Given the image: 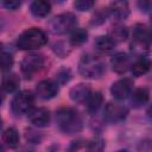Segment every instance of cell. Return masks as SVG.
<instances>
[{
	"label": "cell",
	"mask_w": 152,
	"mask_h": 152,
	"mask_svg": "<svg viewBox=\"0 0 152 152\" xmlns=\"http://www.w3.org/2000/svg\"><path fill=\"white\" fill-rule=\"evenodd\" d=\"M58 128L65 134H75L83 127L82 115L71 107H62L55 115Z\"/></svg>",
	"instance_id": "6da1fadb"
},
{
	"label": "cell",
	"mask_w": 152,
	"mask_h": 152,
	"mask_svg": "<svg viewBox=\"0 0 152 152\" xmlns=\"http://www.w3.org/2000/svg\"><path fill=\"white\" fill-rule=\"evenodd\" d=\"M48 43L46 33L38 27H30L21 32L17 38V48L21 51H34Z\"/></svg>",
	"instance_id": "7a4b0ae2"
},
{
	"label": "cell",
	"mask_w": 152,
	"mask_h": 152,
	"mask_svg": "<svg viewBox=\"0 0 152 152\" xmlns=\"http://www.w3.org/2000/svg\"><path fill=\"white\" fill-rule=\"evenodd\" d=\"M106 71L104 62L96 55L86 53L80 58L78 62V72L84 78L96 80L100 78Z\"/></svg>",
	"instance_id": "3957f363"
},
{
	"label": "cell",
	"mask_w": 152,
	"mask_h": 152,
	"mask_svg": "<svg viewBox=\"0 0 152 152\" xmlns=\"http://www.w3.org/2000/svg\"><path fill=\"white\" fill-rule=\"evenodd\" d=\"M131 51L135 56H145L151 46V32L145 24H137L132 30Z\"/></svg>",
	"instance_id": "277c9868"
},
{
	"label": "cell",
	"mask_w": 152,
	"mask_h": 152,
	"mask_svg": "<svg viewBox=\"0 0 152 152\" xmlns=\"http://www.w3.org/2000/svg\"><path fill=\"white\" fill-rule=\"evenodd\" d=\"M77 26V17L74 13L65 12L53 17L49 23V28L55 34H65Z\"/></svg>",
	"instance_id": "5b68a950"
},
{
	"label": "cell",
	"mask_w": 152,
	"mask_h": 152,
	"mask_svg": "<svg viewBox=\"0 0 152 152\" xmlns=\"http://www.w3.org/2000/svg\"><path fill=\"white\" fill-rule=\"evenodd\" d=\"M34 107V95L30 90H21L14 95L11 102V109L15 115L28 114Z\"/></svg>",
	"instance_id": "8992f818"
},
{
	"label": "cell",
	"mask_w": 152,
	"mask_h": 152,
	"mask_svg": "<svg viewBox=\"0 0 152 152\" xmlns=\"http://www.w3.org/2000/svg\"><path fill=\"white\" fill-rule=\"evenodd\" d=\"M44 64H45V59L43 55L31 52L21 59L20 69H21L23 75L26 78H31L34 74L39 72L44 68Z\"/></svg>",
	"instance_id": "52a82bcc"
},
{
	"label": "cell",
	"mask_w": 152,
	"mask_h": 152,
	"mask_svg": "<svg viewBox=\"0 0 152 152\" xmlns=\"http://www.w3.org/2000/svg\"><path fill=\"white\" fill-rule=\"evenodd\" d=\"M128 115V108L119 102H108L103 109L104 120L112 124L124 121Z\"/></svg>",
	"instance_id": "ba28073f"
},
{
	"label": "cell",
	"mask_w": 152,
	"mask_h": 152,
	"mask_svg": "<svg viewBox=\"0 0 152 152\" xmlns=\"http://www.w3.org/2000/svg\"><path fill=\"white\" fill-rule=\"evenodd\" d=\"M133 89H134L133 81L131 78H128V77H124V78H120V80L115 81L112 84L110 94L115 100L122 101L125 99H128V96L131 95Z\"/></svg>",
	"instance_id": "9c48e42d"
},
{
	"label": "cell",
	"mask_w": 152,
	"mask_h": 152,
	"mask_svg": "<svg viewBox=\"0 0 152 152\" xmlns=\"http://www.w3.org/2000/svg\"><path fill=\"white\" fill-rule=\"evenodd\" d=\"M59 93V84L53 80H42L36 86V94L43 100H51Z\"/></svg>",
	"instance_id": "30bf717a"
},
{
	"label": "cell",
	"mask_w": 152,
	"mask_h": 152,
	"mask_svg": "<svg viewBox=\"0 0 152 152\" xmlns=\"http://www.w3.org/2000/svg\"><path fill=\"white\" fill-rule=\"evenodd\" d=\"M108 17H110L115 23H121L127 19L129 14V6L126 0H115L107 8Z\"/></svg>",
	"instance_id": "8fae6325"
},
{
	"label": "cell",
	"mask_w": 152,
	"mask_h": 152,
	"mask_svg": "<svg viewBox=\"0 0 152 152\" xmlns=\"http://www.w3.org/2000/svg\"><path fill=\"white\" fill-rule=\"evenodd\" d=\"M31 124L37 127V128H43V127H46L49 126L50 121H51V114H50V110L44 108V107H33L30 113L27 114Z\"/></svg>",
	"instance_id": "7c38bea8"
},
{
	"label": "cell",
	"mask_w": 152,
	"mask_h": 152,
	"mask_svg": "<svg viewBox=\"0 0 152 152\" xmlns=\"http://www.w3.org/2000/svg\"><path fill=\"white\" fill-rule=\"evenodd\" d=\"M132 64V57L125 52H118L110 58V66L116 74H125L129 70Z\"/></svg>",
	"instance_id": "4fadbf2b"
},
{
	"label": "cell",
	"mask_w": 152,
	"mask_h": 152,
	"mask_svg": "<svg viewBox=\"0 0 152 152\" xmlns=\"http://www.w3.org/2000/svg\"><path fill=\"white\" fill-rule=\"evenodd\" d=\"M129 97V102H131V106L133 108H142L145 107L148 101H150V91L147 88H137V89H133L131 95L128 96Z\"/></svg>",
	"instance_id": "5bb4252c"
},
{
	"label": "cell",
	"mask_w": 152,
	"mask_h": 152,
	"mask_svg": "<svg viewBox=\"0 0 152 152\" xmlns=\"http://www.w3.org/2000/svg\"><path fill=\"white\" fill-rule=\"evenodd\" d=\"M91 93V88L87 83H78L74 86L69 91V97L76 103H84Z\"/></svg>",
	"instance_id": "9a60e30c"
},
{
	"label": "cell",
	"mask_w": 152,
	"mask_h": 152,
	"mask_svg": "<svg viewBox=\"0 0 152 152\" xmlns=\"http://www.w3.org/2000/svg\"><path fill=\"white\" fill-rule=\"evenodd\" d=\"M150 68H151V61L145 55V56H137V58L134 61H132L129 70H131L133 76L139 77V76L147 74Z\"/></svg>",
	"instance_id": "2e32d148"
},
{
	"label": "cell",
	"mask_w": 152,
	"mask_h": 152,
	"mask_svg": "<svg viewBox=\"0 0 152 152\" xmlns=\"http://www.w3.org/2000/svg\"><path fill=\"white\" fill-rule=\"evenodd\" d=\"M30 12L36 18H45L51 12L50 0H33L30 5Z\"/></svg>",
	"instance_id": "e0dca14e"
},
{
	"label": "cell",
	"mask_w": 152,
	"mask_h": 152,
	"mask_svg": "<svg viewBox=\"0 0 152 152\" xmlns=\"http://www.w3.org/2000/svg\"><path fill=\"white\" fill-rule=\"evenodd\" d=\"M19 86H20V78L17 74L14 72H10L7 71L4 77H2V81H1V88L6 93H14L19 89Z\"/></svg>",
	"instance_id": "ac0fdd59"
},
{
	"label": "cell",
	"mask_w": 152,
	"mask_h": 152,
	"mask_svg": "<svg viewBox=\"0 0 152 152\" xmlns=\"http://www.w3.org/2000/svg\"><path fill=\"white\" fill-rule=\"evenodd\" d=\"M102 102H103L102 94L100 91H91L84 103H86V107L89 114H96L97 110L101 108Z\"/></svg>",
	"instance_id": "d6986e66"
},
{
	"label": "cell",
	"mask_w": 152,
	"mask_h": 152,
	"mask_svg": "<svg viewBox=\"0 0 152 152\" xmlns=\"http://www.w3.org/2000/svg\"><path fill=\"white\" fill-rule=\"evenodd\" d=\"M128 34H129L128 28L125 25H122L121 23H116L114 26H112L110 30H109V33H108V36L116 44L121 43V42H125L128 38Z\"/></svg>",
	"instance_id": "ffe728a7"
},
{
	"label": "cell",
	"mask_w": 152,
	"mask_h": 152,
	"mask_svg": "<svg viewBox=\"0 0 152 152\" xmlns=\"http://www.w3.org/2000/svg\"><path fill=\"white\" fill-rule=\"evenodd\" d=\"M94 46L97 51L107 53V52H112L115 49L116 43L108 34H106V36H99L94 42Z\"/></svg>",
	"instance_id": "44dd1931"
},
{
	"label": "cell",
	"mask_w": 152,
	"mask_h": 152,
	"mask_svg": "<svg viewBox=\"0 0 152 152\" xmlns=\"http://www.w3.org/2000/svg\"><path fill=\"white\" fill-rule=\"evenodd\" d=\"M88 40V31L83 27H75L70 32L69 43L71 46H81Z\"/></svg>",
	"instance_id": "7402d4cb"
},
{
	"label": "cell",
	"mask_w": 152,
	"mask_h": 152,
	"mask_svg": "<svg viewBox=\"0 0 152 152\" xmlns=\"http://www.w3.org/2000/svg\"><path fill=\"white\" fill-rule=\"evenodd\" d=\"M19 140H20V137H19V132L17 131V128L14 127H8L2 133V142L11 147V148H15L18 145H19Z\"/></svg>",
	"instance_id": "603a6c76"
},
{
	"label": "cell",
	"mask_w": 152,
	"mask_h": 152,
	"mask_svg": "<svg viewBox=\"0 0 152 152\" xmlns=\"http://www.w3.org/2000/svg\"><path fill=\"white\" fill-rule=\"evenodd\" d=\"M13 63H14V59L12 53H10L4 49L0 50V71H4V72L10 71L11 68L13 66Z\"/></svg>",
	"instance_id": "cb8c5ba5"
},
{
	"label": "cell",
	"mask_w": 152,
	"mask_h": 152,
	"mask_svg": "<svg viewBox=\"0 0 152 152\" xmlns=\"http://www.w3.org/2000/svg\"><path fill=\"white\" fill-rule=\"evenodd\" d=\"M52 50H53V52H55L58 57L65 58V57L70 53V51H71V45H70V43L59 40V42H56V43L52 45Z\"/></svg>",
	"instance_id": "d4e9b609"
},
{
	"label": "cell",
	"mask_w": 152,
	"mask_h": 152,
	"mask_svg": "<svg viewBox=\"0 0 152 152\" xmlns=\"http://www.w3.org/2000/svg\"><path fill=\"white\" fill-rule=\"evenodd\" d=\"M25 139L30 144H39L43 139V134L38 129L30 127V128H26L25 131Z\"/></svg>",
	"instance_id": "484cf974"
},
{
	"label": "cell",
	"mask_w": 152,
	"mask_h": 152,
	"mask_svg": "<svg viewBox=\"0 0 152 152\" xmlns=\"http://www.w3.org/2000/svg\"><path fill=\"white\" fill-rule=\"evenodd\" d=\"M71 77H72L71 70H70L69 68H62V69H59V70L57 71V74H56V80H55V81H56L59 86H62V84L68 83V82L71 80Z\"/></svg>",
	"instance_id": "4316f807"
},
{
	"label": "cell",
	"mask_w": 152,
	"mask_h": 152,
	"mask_svg": "<svg viewBox=\"0 0 152 152\" xmlns=\"http://www.w3.org/2000/svg\"><path fill=\"white\" fill-rule=\"evenodd\" d=\"M86 142V148L89 151H102L104 148V140L101 137H95Z\"/></svg>",
	"instance_id": "83f0119b"
},
{
	"label": "cell",
	"mask_w": 152,
	"mask_h": 152,
	"mask_svg": "<svg viewBox=\"0 0 152 152\" xmlns=\"http://www.w3.org/2000/svg\"><path fill=\"white\" fill-rule=\"evenodd\" d=\"M95 6V0H75L74 7L78 12H88Z\"/></svg>",
	"instance_id": "f1b7e54d"
},
{
	"label": "cell",
	"mask_w": 152,
	"mask_h": 152,
	"mask_svg": "<svg viewBox=\"0 0 152 152\" xmlns=\"http://www.w3.org/2000/svg\"><path fill=\"white\" fill-rule=\"evenodd\" d=\"M108 18V11L107 8H101L97 12H95V14L93 15L91 19V24L93 25H101L106 21V19Z\"/></svg>",
	"instance_id": "f546056e"
},
{
	"label": "cell",
	"mask_w": 152,
	"mask_h": 152,
	"mask_svg": "<svg viewBox=\"0 0 152 152\" xmlns=\"http://www.w3.org/2000/svg\"><path fill=\"white\" fill-rule=\"evenodd\" d=\"M2 5L5 8L10 10V11H15L21 6L23 0H1Z\"/></svg>",
	"instance_id": "4dcf8cb0"
},
{
	"label": "cell",
	"mask_w": 152,
	"mask_h": 152,
	"mask_svg": "<svg viewBox=\"0 0 152 152\" xmlns=\"http://www.w3.org/2000/svg\"><path fill=\"white\" fill-rule=\"evenodd\" d=\"M138 8L144 13H150L151 11V0H137Z\"/></svg>",
	"instance_id": "1f68e13d"
},
{
	"label": "cell",
	"mask_w": 152,
	"mask_h": 152,
	"mask_svg": "<svg viewBox=\"0 0 152 152\" xmlns=\"http://www.w3.org/2000/svg\"><path fill=\"white\" fill-rule=\"evenodd\" d=\"M86 148V141L82 140V139H78V140H75L72 141L71 146H70V150H80V148Z\"/></svg>",
	"instance_id": "d6a6232c"
},
{
	"label": "cell",
	"mask_w": 152,
	"mask_h": 152,
	"mask_svg": "<svg viewBox=\"0 0 152 152\" xmlns=\"http://www.w3.org/2000/svg\"><path fill=\"white\" fill-rule=\"evenodd\" d=\"M4 100H5V95H4V90H2V88H0V106L2 104V102H4Z\"/></svg>",
	"instance_id": "836d02e7"
},
{
	"label": "cell",
	"mask_w": 152,
	"mask_h": 152,
	"mask_svg": "<svg viewBox=\"0 0 152 152\" xmlns=\"http://www.w3.org/2000/svg\"><path fill=\"white\" fill-rule=\"evenodd\" d=\"M64 1H65V0H56V2H57V4H63Z\"/></svg>",
	"instance_id": "e575fe53"
},
{
	"label": "cell",
	"mask_w": 152,
	"mask_h": 152,
	"mask_svg": "<svg viewBox=\"0 0 152 152\" xmlns=\"http://www.w3.org/2000/svg\"><path fill=\"white\" fill-rule=\"evenodd\" d=\"M1 128H2V119L0 118V129H1Z\"/></svg>",
	"instance_id": "d590c367"
},
{
	"label": "cell",
	"mask_w": 152,
	"mask_h": 152,
	"mask_svg": "<svg viewBox=\"0 0 152 152\" xmlns=\"http://www.w3.org/2000/svg\"><path fill=\"white\" fill-rule=\"evenodd\" d=\"M2 150H4V146H2L1 144H0V151H2Z\"/></svg>",
	"instance_id": "8d00e7d4"
},
{
	"label": "cell",
	"mask_w": 152,
	"mask_h": 152,
	"mask_svg": "<svg viewBox=\"0 0 152 152\" xmlns=\"http://www.w3.org/2000/svg\"><path fill=\"white\" fill-rule=\"evenodd\" d=\"M2 46H4V45H2V43H0V50H2V49H4Z\"/></svg>",
	"instance_id": "74e56055"
},
{
	"label": "cell",
	"mask_w": 152,
	"mask_h": 152,
	"mask_svg": "<svg viewBox=\"0 0 152 152\" xmlns=\"http://www.w3.org/2000/svg\"><path fill=\"white\" fill-rule=\"evenodd\" d=\"M1 25H2V20H1V18H0V27H1Z\"/></svg>",
	"instance_id": "f35d334b"
}]
</instances>
